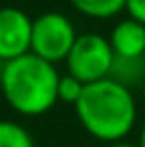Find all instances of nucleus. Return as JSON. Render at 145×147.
<instances>
[{
  "label": "nucleus",
  "instance_id": "f257e3e1",
  "mask_svg": "<svg viewBox=\"0 0 145 147\" xmlns=\"http://www.w3.org/2000/svg\"><path fill=\"white\" fill-rule=\"evenodd\" d=\"M75 111L83 130L105 143L124 141L137 124V100L132 90L111 77L88 83Z\"/></svg>",
  "mask_w": 145,
  "mask_h": 147
},
{
  "label": "nucleus",
  "instance_id": "f03ea898",
  "mask_svg": "<svg viewBox=\"0 0 145 147\" xmlns=\"http://www.w3.org/2000/svg\"><path fill=\"white\" fill-rule=\"evenodd\" d=\"M60 75L56 64L26 53L4 62L0 68V90L15 113L36 117L53 109L58 102Z\"/></svg>",
  "mask_w": 145,
  "mask_h": 147
},
{
  "label": "nucleus",
  "instance_id": "7ed1b4c3",
  "mask_svg": "<svg viewBox=\"0 0 145 147\" xmlns=\"http://www.w3.org/2000/svg\"><path fill=\"white\" fill-rule=\"evenodd\" d=\"M66 62V73L79 79L81 83H94V81L109 79L115 64V53L107 36L96 32L79 34L75 40Z\"/></svg>",
  "mask_w": 145,
  "mask_h": 147
},
{
  "label": "nucleus",
  "instance_id": "20e7f679",
  "mask_svg": "<svg viewBox=\"0 0 145 147\" xmlns=\"http://www.w3.org/2000/svg\"><path fill=\"white\" fill-rule=\"evenodd\" d=\"M75 24L66 15L47 11L32 22V49L30 53L47 60L51 64L64 62L77 40Z\"/></svg>",
  "mask_w": 145,
  "mask_h": 147
},
{
  "label": "nucleus",
  "instance_id": "39448f33",
  "mask_svg": "<svg viewBox=\"0 0 145 147\" xmlns=\"http://www.w3.org/2000/svg\"><path fill=\"white\" fill-rule=\"evenodd\" d=\"M32 22L17 7L0 9V62H11L32 49Z\"/></svg>",
  "mask_w": 145,
  "mask_h": 147
},
{
  "label": "nucleus",
  "instance_id": "423d86ee",
  "mask_svg": "<svg viewBox=\"0 0 145 147\" xmlns=\"http://www.w3.org/2000/svg\"><path fill=\"white\" fill-rule=\"evenodd\" d=\"M109 43L117 60L141 62L145 58V24L130 17L122 19L113 26Z\"/></svg>",
  "mask_w": 145,
  "mask_h": 147
},
{
  "label": "nucleus",
  "instance_id": "0eeeda50",
  "mask_svg": "<svg viewBox=\"0 0 145 147\" xmlns=\"http://www.w3.org/2000/svg\"><path fill=\"white\" fill-rule=\"evenodd\" d=\"M75 11L92 19L115 17L126 9V0H68Z\"/></svg>",
  "mask_w": 145,
  "mask_h": 147
},
{
  "label": "nucleus",
  "instance_id": "6e6552de",
  "mask_svg": "<svg viewBox=\"0 0 145 147\" xmlns=\"http://www.w3.org/2000/svg\"><path fill=\"white\" fill-rule=\"evenodd\" d=\"M0 147H36L28 128L11 119H0Z\"/></svg>",
  "mask_w": 145,
  "mask_h": 147
},
{
  "label": "nucleus",
  "instance_id": "1a4fd4ad",
  "mask_svg": "<svg viewBox=\"0 0 145 147\" xmlns=\"http://www.w3.org/2000/svg\"><path fill=\"white\" fill-rule=\"evenodd\" d=\"M83 90H86V83H81L79 79H75L73 75H60V83H58V100L64 105H77L79 98H81Z\"/></svg>",
  "mask_w": 145,
  "mask_h": 147
},
{
  "label": "nucleus",
  "instance_id": "9d476101",
  "mask_svg": "<svg viewBox=\"0 0 145 147\" xmlns=\"http://www.w3.org/2000/svg\"><path fill=\"white\" fill-rule=\"evenodd\" d=\"M124 11L128 13L130 19H137V22L145 24V0H126V9Z\"/></svg>",
  "mask_w": 145,
  "mask_h": 147
},
{
  "label": "nucleus",
  "instance_id": "9b49d317",
  "mask_svg": "<svg viewBox=\"0 0 145 147\" xmlns=\"http://www.w3.org/2000/svg\"><path fill=\"white\" fill-rule=\"evenodd\" d=\"M109 147H141L139 143H128V141H117V143H109Z\"/></svg>",
  "mask_w": 145,
  "mask_h": 147
},
{
  "label": "nucleus",
  "instance_id": "f8f14e48",
  "mask_svg": "<svg viewBox=\"0 0 145 147\" xmlns=\"http://www.w3.org/2000/svg\"><path fill=\"white\" fill-rule=\"evenodd\" d=\"M139 145L145 147V124H143V130H141V136H139Z\"/></svg>",
  "mask_w": 145,
  "mask_h": 147
},
{
  "label": "nucleus",
  "instance_id": "ddd939ff",
  "mask_svg": "<svg viewBox=\"0 0 145 147\" xmlns=\"http://www.w3.org/2000/svg\"><path fill=\"white\" fill-rule=\"evenodd\" d=\"M143 79H145V58H143Z\"/></svg>",
  "mask_w": 145,
  "mask_h": 147
}]
</instances>
